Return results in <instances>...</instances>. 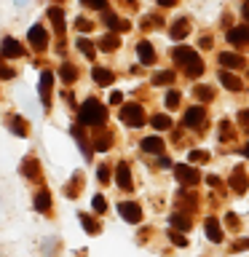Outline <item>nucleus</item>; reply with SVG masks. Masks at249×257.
I'll list each match as a JSON object with an SVG mask.
<instances>
[{
	"instance_id": "18",
	"label": "nucleus",
	"mask_w": 249,
	"mask_h": 257,
	"mask_svg": "<svg viewBox=\"0 0 249 257\" xmlns=\"http://www.w3.org/2000/svg\"><path fill=\"white\" fill-rule=\"evenodd\" d=\"M104 24H107L110 30H118V32H126L129 27H132V24H129V22L118 19V16H115V14H110V11H104Z\"/></svg>"
},
{
	"instance_id": "12",
	"label": "nucleus",
	"mask_w": 249,
	"mask_h": 257,
	"mask_svg": "<svg viewBox=\"0 0 249 257\" xmlns=\"http://www.w3.org/2000/svg\"><path fill=\"white\" fill-rule=\"evenodd\" d=\"M22 174L27 177V180H38L40 177V164H38V158H24L22 161Z\"/></svg>"
},
{
	"instance_id": "3",
	"label": "nucleus",
	"mask_w": 249,
	"mask_h": 257,
	"mask_svg": "<svg viewBox=\"0 0 249 257\" xmlns=\"http://www.w3.org/2000/svg\"><path fill=\"white\" fill-rule=\"evenodd\" d=\"M120 120H123L126 126H142L145 123V112H142V107L140 104H123L120 107Z\"/></svg>"
},
{
	"instance_id": "22",
	"label": "nucleus",
	"mask_w": 249,
	"mask_h": 257,
	"mask_svg": "<svg viewBox=\"0 0 249 257\" xmlns=\"http://www.w3.org/2000/svg\"><path fill=\"white\" fill-rule=\"evenodd\" d=\"M8 126H11V132L16 137H27V120H24V118L11 115V118H8Z\"/></svg>"
},
{
	"instance_id": "57",
	"label": "nucleus",
	"mask_w": 249,
	"mask_h": 257,
	"mask_svg": "<svg viewBox=\"0 0 249 257\" xmlns=\"http://www.w3.org/2000/svg\"><path fill=\"white\" fill-rule=\"evenodd\" d=\"M30 3V0H16V6H27Z\"/></svg>"
},
{
	"instance_id": "47",
	"label": "nucleus",
	"mask_w": 249,
	"mask_h": 257,
	"mask_svg": "<svg viewBox=\"0 0 249 257\" xmlns=\"http://www.w3.org/2000/svg\"><path fill=\"white\" fill-rule=\"evenodd\" d=\"M225 225H228L230 230H238V217L233 214V212H230V214H225Z\"/></svg>"
},
{
	"instance_id": "14",
	"label": "nucleus",
	"mask_w": 249,
	"mask_h": 257,
	"mask_svg": "<svg viewBox=\"0 0 249 257\" xmlns=\"http://www.w3.org/2000/svg\"><path fill=\"white\" fill-rule=\"evenodd\" d=\"M230 188H233V193H244V190L249 188V180H246L244 169H233V177H230Z\"/></svg>"
},
{
	"instance_id": "38",
	"label": "nucleus",
	"mask_w": 249,
	"mask_h": 257,
	"mask_svg": "<svg viewBox=\"0 0 249 257\" xmlns=\"http://www.w3.org/2000/svg\"><path fill=\"white\" fill-rule=\"evenodd\" d=\"M110 142H112V137H110V134H104V137H99V140L94 142V150H107V148H110Z\"/></svg>"
},
{
	"instance_id": "13",
	"label": "nucleus",
	"mask_w": 249,
	"mask_h": 257,
	"mask_svg": "<svg viewBox=\"0 0 249 257\" xmlns=\"http://www.w3.org/2000/svg\"><path fill=\"white\" fill-rule=\"evenodd\" d=\"M142 150L150 153V156H161V153H164V140H161V137H145Z\"/></svg>"
},
{
	"instance_id": "37",
	"label": "nucleus",
	"mask_w": 249,
	"mask_h": 257,
	"mask_svg": "<svg viewBox=\"0 0 249 257\" xmlns=\"http://www.w3.org/2000/svg\"><path fill=\"white\" fill-rule=\"evenodd\" d=\"M88 8H96V11H107V0H80Z\"/></svg>"
},
{
	"instance_id": "25",
	"label": "nucleus",
	"mask_w": 249,
	"mask_h": 257,
	"mask_svg": "<svg viewBox=\"0 0 249 257\" xmlns=\"http://www.w3.org/2000/svg\"><path fill=\"white\" fill-rule=\"evenodd\" d=\"M75 46H78V51H80V54H83V56H86V59H94V54H96V48L91 46V40H88V38H78V40H75Z\"/></svg>"
},
{
	"instance_id": "39",
	"label": "nucleus",
	"mask_w": 249,
	"mask_h": 257,
	"mask_svg": "<svg viewBox=\"0 0 249 257\" xmlns=\"http://www.w3.org/2000/svg\"><path fill=\"white\" fill-rule=\"evenodd\" d=\"M91 206H94V212H99V214H102L104 209H107V201H104L102 196H94V198H91Z\"/></svg>"
},
{
	"instance_id": "17",
	"label": "nucleus",
	"mask_w": 249,
	"mask_h": 257,
	"mask_svg": "<svg viewBox=\"0 0 249 257\" xmlns=\"http://www.w3.org/2000/svg\"><path fill=\"white\" fill-rule=\"evenodd\" d=\"M137 54H140V62L142 64H153V59H156V51H153V46L148 43V40L137 43Z\"/></svg>"
},
{
	"instance_id": "21",
	"label": "nucleus",
	"mask_w": 249,
	"mask_h": 257,
	"mask_svg": "<svg viewBox=\"0 0 249 257\" xmlns=\"http://www.w3.org/2000/svg\"><path fill=\"white\" fill-rule=\"evenodd\" d=\"M169 32H172V38H174V40H182V38L190 32V24H188V19H177V22L172 24V30H169Z\"/></svg>"
},
{
	"instance_id": "53",
	"label": "nucleus",
	"mask_w": 249,
	"mask_h": 257,
	"mask_svg": "<svg viewBox=\"0 0 249 257\" xmlns=\"http://www.w3.org/2000/svg\"><path fill=\"white\" fill-rule=\"evenodd\" d=\"M241 14H244V19L249 22V0H246V3H244V6H241Z\"/></svg>"
},
{
	"instance_id": "16",
	"label": "nucleus",
	"mask_w": 249,
	"mask_h": 257,
	"mask_svg": "<svg viewBox=\"0 0 249 257\" xmlns=\"http://www.w3.org/2000/svg\"><path fill=\"white\" fill-rule=\"evenodd\" d=\"M220 64H222V70H241L244 59L238 54H220Z\"/></svg>"
},
{
	"instance_id": "7",
	"label": "nucleus",
	"mask_w": 249,
	"mask_h": 257,
	"mask_svg": "<svg viewBox=\"0 0 249 257\" xmlns=\"http://www.w3.org/2000/svg\"><path fill=\"white\" fill-rule=\"evenodd\" d=\"M0 54H3L6 59H19V56L24 54V46L16 38H3V43H0Z\"/></svg>"
},
{
	"instance_id": "46",
	"label": "nucleus",
	"mask_w": 249,
	"mask_h": 257,
	"mask_svg": "<svg viewBox=\"0 0 249 257\" xmlns=\"http://www.w3.org/2000/svg\"><path fill=\"white\" fill-rule=\"evenodd\" d=\"M169 238H172V244H177V246H185V244H188V238H185V236H180L177 230H172V233H169Z\"/></svg>"
},
{
	"instance_id": "26",
	"label": "nucleus",
	"mask_w": 249,
	"mask_h": 257,
	"mask_svg": "<svg viewBox=\"0 0 249 257\" xmlns=\"http://www.w3.org/2000/svg\"><path fill=\"white\" fill-rule=\"evenodd\" d=\"M169 222H172V228H177V230H190V220L182 212H174L169 217Z\"/></svg>"
},
{
	"instance_id": "49",
	"label": "nucleus",
	"mask_w": 249,
	"mask_h": 257,
	"mask_svg": "<svg viewBox=\"0 0 249 257\" xmlns=\"http://www.w3.org/2000/svg\"><path fill=\"white\" fill-rule=\"evenodd\" d=\"M43 249H46V254L51 257V254H54V249H56V241H54V238H51V241H46V244H43Z\"/></svg>"
},
{
	"instance_id": "35",
	"label": "nucleus",
	"mask_w": 249,
	"mask_h": 257,
	"mask_svg": "<svg viewBox=\"0 0 249 257\" xmlns=\"http://www.w3.org/2000/svg\"><path fill=\"white\" fill-rule=\"evenodd\" d=\"M59 75H62V80L64 83H72V80L78 78V70L72 67V64H62V70H59Z\"/></svg>"
},
{
	"instance_id": "45",
	"label": "nucleus",
	"mask_w": 249,
	"mask_h": 257,
	"mask_svg": "<svg viewBox=\"0 0 249 257\" xmlns=\"http://www.w3.org/2000/svg\"><path fill=\"white\" fill-rule=\"evenodd\" d=\"M96 180H99V182H110V169L99 166V169H96Z\"/></svg>"
},
{
	"instance_id": "15",
	"label": "nucleus",
	"mask_w": 249,
	"mask_h": 257,
	"mask_svg": "<svg viewBox=\"0 0 249 257\" xmlns=\"http://www.w3.org/2000/svg\"><path fill=\"white\" fill-rule=\"evenodd\" d=\"M204 230H206V236L209 241H222V228H220V222L214 220V217H206V222H204Z\"/></svg>"
},
{
	"instance_id": "48",
	"label": "nucleus",
	"mask_w": 249,
	"mask_h": 257,
	"mask_svg": "<svg viewBox=\"0 0 249 257\" xmlns=\"http://www.w3.org/2000/svg\"><path fill=\"white\" fill-rule=\"evenodd\" d=\"M153 24H156V27H158V24H161V19H158V16H145V22H142V27H145V30H150V27H153Z\"/></svg>"
},
{
	"instance_id": "4",
	"label": "nucleus",
	"mask_w": 249,
	"mask_h": 257,
	"mask_svg": "<svg viewBox=\"0 0 249 257\" xmlns=\"http://www.w3.org/2000/svg\"><path fill=\"white\" fill-rule=\"evenodd\" d=\"M51 86H54V72L51 70H43L40 72V102H43V107L48 110L51 107Z\"/></svg>"
},
{
	"instance_id": "8",
	"label": "nucleus",
	"mask_w": 249,
	"mask_h": 257,
	"mask_svg": "<svg viewBox=\"0 0 249 257\" xmlns=\"http://www.w3.org/2000/svg\"><path fill=\"white\" fill-rule=\"evenodd\" d=\"M174 174H177V180H180L185 188H190V185H196V182H198V172H196L193 166L177 164V166H174Z\"/></svg>"
},
{
	"instance_id": "42",
	"label": "nucleus",
	"mask_w": 249,
	"mask_h": 257,
	"mask_svg": "<svg viewBox=\"0 0 249 257\" xmlns=\"http://www.w3.org/2000/svg\"><path fill=\"white\" fill-rule=\"evenodd\" d=\"M80 182H83V180H80V174H75V180L67 185V196H70V198H75V196H78L75 190H78V185H80Z\"/></svg>"
},
{
	"instance_id": "41",
	"label": "nucleus",
	"mask_w": 249,
	"mask_h": 257,
	"mask_svg": "<svg viewBox=\"0 0 249 257\" xmlns=\"http://www.w3.org/2000/svg\"><path fill=\"white\" fill-rule=\"evenodd\" d=\"M75 27H78L80 32H88V30L94 27V22H88V19H83V16H78V19H75Z\"/></svg>"
},
{
	"instance_id": "5",
	"label": "nucleus",
	"mask_w": 249,
	"mask_h": 257,
	"mask_svg": "<svg viewBox=\"0 0 249 257\" xmlns=\"http://www.w3.org/2000/svg\"><path fill=\"white\" fill-rule=\"evenodd\" d=\"M27 40H30V46L35 48V51H46V46H48V32L40 27V24H35V27H30Z\"/></svg>"
},
{
	"instance_id": "10",
	"label": "nucleus",
	"mask_w": 249,
	"mask_h": 257,
	"mask_svg": "<svg viewBox=\"0 0 249 257\" xmlns=\"http://www.w3.org/2000/svg\"><path fill=\"white\" fill-rule=\"evenodd\" d=\"M204 115H206V112H204V107H201V104H196V107H190L188 112H185V126H190V128H198L201 123H204Z\"/></svg>"
},
{
	"instance_id": "56",
	"label": "nucleus",
	"mask_w": 249,
	"mask_h": 257,
	"mask_svg": "<svg viewBox=\"0 0 249 257\" xmlns=\"http://www.w3.org/2000/svg\"><path fill=\"white\" fill-rule=\"evenodd\" d=\"M241 153H244V156H246V158H249V142H246V145H244V150H241Z\"/></svg>"
},
{
	"instance_id": "24",
	"label": "nucleus",
	"mask_w": 249,
	"mask_h": 257,
	"mask_svg": "<svg viewBox=\"0 0 249 257\" xmlns=\"http://www.w3.org/2000/svg\"><path fill=\"white\" fill-rule=\"evenodd\" d=\"M91 75H94V80H96L99 86H110V83H112V72L104 70V67H94Z\"/></svg>"
},
{
	"instance_id": "29",
	"label": "nucleus",
	"mask_w": 249,
	"mask_h": 257,
	"mask_svg": "<svg viewBox=\"0 0 249 257\" xmlns=\"http://www.w3.org/2000/svg\"><path fill=\"white\" fill-rule=\"evenodd\" d=\"M166 83H174L172 70H164V72H156V75H153V86H166Z\"/></svg>"
},
{
	"instance_id": "28",
	"label": "nucleus",
	"mask_w": 249,
	"mask_h": 257,
	"mask_svg": "<svg viewBox=\"0 0 249 257\" xmlns=\"http://www.w3.org/2000/svg\"><path fill=\"white\" fill-rule=\"evenodd\" d=\"M217 137H220L222 142H230L233 137H236V128H233L230 120H222V123H220V132H217Z\"/></svg>"
},
{
	"instance_id": "43",
	"label": "nucleus",
	"mask_w": 249,
	"mask_h": 257,
	"mask_svg": "<svg viewBox=\"0 0 249 257\" xmlns=\"http://www.w3.org/2000/svg\"><path fill=\"white\" fill-rule=\"evenodd\" d=\"M16 75L14 67H6V64H0V80H11Z\"/></svg>"
},
{
	"instance_id": "33",
	"label": "nucleus",
	"mask_w": 249,
	"mask_h": 257,
	"mask_svg": "<svg viewBox=\"0 0 249 257\" xmlns=\"http://www.w3.org/2000/svg\"><path fill=\"white\" fill-rule=\"evenodd\" d=\"M193 94H196L198 102H209V99L214 96V88H209V86H196V88H193Z\"/></svg>"
},
{
	"instance_id": "51",
	"label": "nucleus",
	"mask_w": 249,
	"mask_h": 257,
	"mask_svg": "<svg viewBox=\"0 0 249 257\" xmlns=\"http://www.w3.org/2000/svg\"><path fill=\"white\" fill-rule=\"evenodd\" d=\"M123 102V96H120V91H112L110 94V104H120Z\"/></svg>"
},
{
	"instance_id": "40",
	"label": "nucleus",
	"mask_w": 249,
	"mask_h": 257,
	"mask_svg": "<svg viewBox=\"0 0 249 257\" xmlns=\"http://www.w3.org/2000/svg\"><path fill=\"white\" fill-rule=\"evenodd\" d=\"M177 104H180V91H169L166 94V107H177Z\"/></svg>"
},
{
	"instance_id": "20",
	"label": "nucleus",
	"mask_w": 249,
	"mask_h": 257,
	"mask_svg": "<svg viewBox=\"0 0 249 257\" xmlns=\"http://www.w3.org/2000/svg\"><path fill=\"white\" fill-rule=\"evenodd\" d=\"M220 83L225 88H230V91H238V88H241V80L233 75V72H228V70H220Z\"/></svg>"
},
{
	"instance_id": "9",
	"label": "nucleus",
	"mask_w": 249,
	"mask_h": 257,
	"mask_svg": "<svg viewBox=\"0 0 249 257\" xmlns=\"http://www.w3.org/2000/svg\"><path fill=\"white\" fill-rule=\"evenodd\" d=\"M228 43H233V46H249V24H241V27L228 30Z\"/></svg>"
},
{
	"instance_id": "50",
	"label": "nucleus",
	"mask_w": 249,
	"mask_h": 257,
	"mask_svg": "<svg viewBox=\"0 0 249 257\" xmlns=\"http://www.w3.org/2000/svg\"><path fill=\"white\" fill-rule=\"evenodd\" d=\"M241 249H249V238L246 241H236V244H233V252H241Z\"/></svg>"
},
{
	"instance_id": "54",
	"label": "nucleus",
	"mask_w": 249,
	"mask_h": 257,
	"mask_svg": "<svg viewBox=\"0 0 249 257\" xmlns=\"http://www.w3.org/2000/svg\"><path fill=\"white\" fill-rule=\"evenodd\" d=\"M201 46H204V48H212V38H201Z\"/></svg>"
},
{
	"instance_id": "19",
	"label": "nucleus",
	"mask_w": 249,
	"mask_h": 257,
	"mask_svg": "<svg viewBox=\"0 0 249 257\" xmlns=\"http://www.w3.org/2000/svg\"><path fill=\"white\" fill-rule=\"evenodd\" d=\"M48 19H51L54 22V27H56V32H59V38L64 35V11H62V8H48Z\"/></svg>"
},
{
	"instance_id": "6",
	"label": "nucleus",
	"mask_w": 249,
	"mask_h": 257,
	"mask_svg": "<svg viewBox=\"0 0 249 257\" xmlns=\"http://www.w3.org/2000/svg\"><path fill=\"white\" fill-rule=\"evenodd\" d=\"M118 214L123 217L126 222H140L142 220V209H140V204H134V201H120Z\"/></svg>"
},
{
	"instance_id": "36",
	"label": "nucleus",
	"mask_w": 249,
	"mask_h": 257,
	"mask_svg": "<svg viewBox=\"0 0 249 257\" xmlns=\"http://www.w3.org/2000/svg\"><path fill=\"white\" fill-rule=\"evenodd\" d=\"M209 156L204 150H190V164H206Z\"/></svg>"
},
{
	"instance_id": "44",
	"label": "nucleus",
	"mask_w": 249,
	"mask_h": 257,
	"mask_svg": "<svg viewBox=\"0 0 249 257\" xmlns=\"http://www.w3.org/2000/svg\"><path fill=\"white\" fill-rule=\"evenodd\" d=\"M238 126L244 128V132H249V110H241L238 112Z\"/></svg>"
},
{
	"instance_id": "30",
	"label": "nucleus",
	"mask_w": 249,
	"mask_h": 257,
	"mask_svg": "<svg viewBox=\"0 0 249 257\" xmlns=\"http://www.w3.org/2000/svg\"><path fill=\"white\" fill-rule=\"evenodd\" d=\"M70 132H72V137H75V142L80 145V150H83V156H86V158H91V148H88V142L83 140V134H80V128H78V126H72Z\"/></svg>"
},
{
	"instance_id": "27",
	"label": "nucleus",
	"mask_w": 249,
	"mask_h": 257,
	"mask_svg": "<svg viewBox=\"0 0 249 257\" xmlns=\"http://www.w3.org/2000/svg\"><path fill=\"white\" fill-rule=\"evenodd\" d=\"M177 209H188V212H193L196 209V198L193 196H188V193H177Z\"/></svg>"
},
{
	"instance_id": "34",
	"label": "nucleus",
	"mask_w": 249,
	"mask_h": 257,
	"mask_svg": "<svg viewBox=\"0 0 249 257\" xmlns=\"http://www.w3.org/2000/svg\"><path fill=\"white\" fill-rule=\"evenodd\" d=\"M118 43H120L118 35H104V38L99 40V48H102V51H115Z\"/></svg>"
},
{
	"instance_id": "55",
	"label": "nucleus",
	"mask_w": 249,
	"mask_h": 257,
	"mask_svg": "<svg viewBox=\"0 0 249 257\" xmlns=\"http://www.w3.org/2000/svg\"><path fill=\"white\" fill-rule=\"evenodd\" d=\"M158 3H161V6H174L177 0H158Z\"/></svg>"
},
{
	"instance_id": "2",
	"label": "nucleus",
	"mask_w": 249,
	"mask_h": 257,
	"mask_svg": "<svg viewBox=\"0 0 249 257\" xmlns=\"http://www.w3.org/2000/svg\"><path fill=\"white\" fill-rule=\"evenodd\" d=\"M104 120H107V110L102 107V102L86 99L80 104V123L83 126H102Z\"/></svg>"
},
{
	"instance_id": "11",
	"label": "nucleus",
	"mask_w": 249,
	"mask_h": 257,
	"mask_svg": "<svg viewBox=\"0 0 249 257\" xmlns=\"http://www.w3.org/2000/svg\"><path fill=\"white\" fill-rule=\"evenodd\" d=\"M115 182L120 190H132V172H129V164H118L115 169Z\"/></svg>"
},
{
	"instance_id": "32",
	"label": "nucleus",
	"mask_w": 249,
	"mask_h": 257,
	"mask_svg": "<svg viewBox=\"0 0 249 257\" xmlns=\"http://www.w3.org/2000/svg\"><path fill=\"white\" fill-rule=\"evenodd\" d=\"M78 220H80V225L86 228V233H91V236H94V233H99V222L91 220L88 214H78Z\"/></svg>"
},
{
	"instance_id": "1",
	"label": "nucleus",
	"mask_w": 249,
	"mask_h": 257,
	"mask_svg": "<svg viewBox=\"0 0 249 257\" xmlns=\"http://www.w3.org/2000/svg\"><path fill=\"white\" fill-rule=\"evenodd\" d=\"M172 59L177 64H182V70L188 72L190 78H196V75L204 72V62H201V56L193 51V48H188V46H177L172 51Z\"/></svg>"
},
{
	"instance_id": "31",
	"label": "nucleus",
	"mask_w": 249,
	"mask_h": 257,
	"mask_svg": "<svg viewBox=\"0 0 249 257\" xmlns=\"http://www.w3.org/2000/svg\"><path fill=\"white\" fill-rule=\"evenodd\" d=\"M150 123H153V128H158V132H161V128H172V118L164 115V112H158V115L150 118Z\"/></svg>"
},
{
	"instance_id": "23",
	"label": "nucleus",
	"mask_w": 249,
	"mask_h": 257,
	"mask_svg": "<svg viewBox=\"0 0 249 257\" xmlns=\"http://www.w3.org/2000/svg\"><path fill=\"white\" fill-rule=\"evenodd\" d=\"M35 209H38V212H48V209H51V193H48V190H38L35 193Z\"/></svg>"
},
{
	"instance_id": "52",
	"label": "nucleus",
	"mask_w": 249,
	"mask_h": 257,
	"mask_svg": "<svg viewBox=\"0 0 249 257\" xmlns=\"http://www.w3.org/2000/svg\"><path fill=\"white\" fill-rule=\"evenodd\" d=\"M206 185H209V188H217V185H220V177L209 174V177H206Z\"/></svg>"
}]
</instances>
